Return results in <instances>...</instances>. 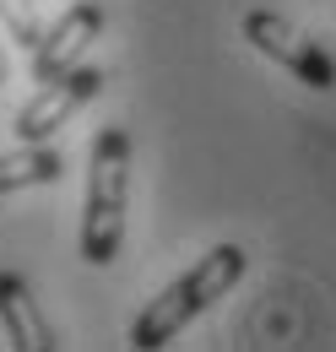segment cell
Wrapping results in <instances>:
<instances>
[{"label": "cell", "mask_w": 336, "mask_h": 352, "mask_svg": "<svg viewBox=\"0 0 336 352\" xmlns=\"http://www.w3.org/2000/svg\"><path fill=\"white\" fill-rule=\"evenodd\" d=\"M239 276H244V250H239V244H217V250L201 255L185 276H174L158 298L141 304V314L130 320V347H141V352L168 347L201 309H211L217 298H228V293L239 287Z\"/></svg>", "instance_id": "6da1fadb"}, {"label": "cell", "mask_w": 336, "mask_h": 352, "mask_svg": "<svg viewBox=\"0 0 336 352\" xmlns=\"http://www.w3.org/2000/svg\"><path fill=\"white\" fill-rule=\"evenodd\" d=\"M125 201H130V135L120 125L92 135L87 152V195H82V261L109 265L125 244Z\"/></svg>", "instance_id": "7a4b0ae2"}, {"label": "cell", "mask_w": 336, "mask_h": 352, "mask_svg": "<svg viewBox=\"0 0 336 352\" xmlns=\"http://www.w3.org/2000/svg\"><path fill=\"white\" fill-rule=\"evenodd\" d=\"M244 38H250L255 54H266L271 65H282L304 87H315V92L336 87V60L315 44L309 33H298L293 22H282L277 11H250V16H244Z\"/></svg>", "instance_id": "3957f363"}, {"label": "cell", "mask_w": 336, "mask_h": 352, "mask_svg": "<svg viewBox=\"0 0 336 352\" xmlns=\"http://www.w3.org/2000/svg\"><path fill=\"white\" fill-rule=\"evenodd\" d=\"M98 92H103V71L98 65H76L60 82H43V92L33 103H22V114H17V141H54V131L71 114H82Z\"/></svg>", "instance_id": "277c9868"}, {"label": "cell", "mask_w": 336, "mask_h": 352, "mask_svg": "<svg viewBox=\"0 0 336 352\" xmlns=\"http://www.w3.org/2000/svg\"><path fill=\"white\" fill-rule=\"evenodd\" d=\"M98 33H103V6L76 0L71 11H60V22H54V28L43 33V44L33 49V82H60L65 71H76Z\"/></svg>", "instance_id": "5b68a950"}, {"label": "cell", "mask_w": 336, "mask_h": 352, "mask_svg": "<svg viewBox=\"0 0 336 352\" xmlns=\"http://www.w3.org/2000/svg\"><path fill=\"white\" fill-rule=\"evenodd\" d=\"M0 325H6V336H11V347L22 352H54V325L43 320L39 298H33V287H28V276H17V271H0Z\"/></svg>", "instance_id": "8992f818"}, {"label": "cell", "mask_w": 336, "mask_h": 352, "mask_svg": "<svg viewBox=\"0 0 336 352\" xmlns=\"http://www.w3.org/2000/svg\"><path fill=\"white\" fill-rule=\"evenodd\" d=\"M60 174H65V157L54 141H22L17 152H0V201L33 184H54Z\"/></svg>", "instance_id": "52a82bcc"}, {"label": "cell", "mask_w": 336, "mask_h": 352, "mask_svg": "<svg viewBox=\"0 0 336 352\" xmlns=\"http://www.w3.org/2000/svg\"><path fill=\"white\" fill-rule=\"evenodd\" d=\"M0 22L11 28V44H22V49H39L43 33H49L39 16H33V6H28V0H0Z\"/></svg>", "instance_id": "ba28073f"}, {"label": "cell", "mask_w": 336, "mask_h": 352, "mask_svg": "<svg viewBox=\"0 0 336 352\" xmlns=\"http://www.w3.org/2000/svg\"><path fill=\"white\" fill-rule=\"evenodd\" d=\"M0 82H6V38H0Z\"/></svg>", "instance_id": "9c48e42d"}]
</instances>
